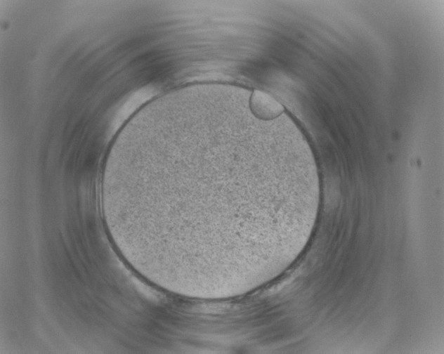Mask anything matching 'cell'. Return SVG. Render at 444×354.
<instances>
[{
    "mask_svg": "<svg viewBox=\"0 0 444 354\" xmlns=\"http://www.w3.org/2000/svg\"><path fill=\"white\" fill-rule=\"evenodd\" d=\"M249 106L252 112L263 119H273L283 111L282 106L268 94L255 91L249 98Z\"/></svg>",
    "mask_w": 444,
    "mask_h": 354,
    "instance_id": "7a4b0ae2",
    "label": "cell"
},
{
    "mask_svg": "<svg viewBox=\"0 0 444 354\" xmlns=\"http://www.w3.org/2000/svg\"><path fill=\"white\" fill-rule=\"evenodd\" d=\"M256 137L252 130L218 124L174 131L145 146L135 174L162 211L213 204V221L218 210L223 222L225 211L235 238L246 239L257 212L268 205L282 209L306 177L295 152L266 153Z\"/></svg>",
    "mask_w": 444,
    "mask_h": 354,
    "instance_id": "6da1fadb",
    "label": "cell"
}]
</instances>
